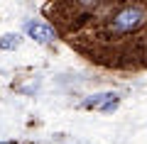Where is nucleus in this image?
Here are the masks:
<instances>
[{"label":"nucleus","instance_id":"nucleus-1","mask_svg":"<svg viewBox=\"0 0 147 144\" xmlns=\"http://www.w3.org/2000/svg\"><path fill=\"white\" fill-rule=\"evenodd\" d=\"M145 20V12L140 7H125L115 15V29L120 32H130V29H137Z\"/></svg>","mask_w":147,"mask_h":144},{"label":"nucleus","instance_id":"nucleus-2","mask_svg":"<svg viewBox=\"0 0 147 144\" xmlns=\"http://www.w3.org/2000/svg\"><path fill=\"white\" fill-rule=\"evenodd\" d=\"M84 108H100L103 113H113L118 108V95L115 93H93L84 100Z\"/></svg>","mask_w":147,"mask_h":144},{"label":"nucleus","instance_id":"nucleus-3","mask_svg":"<svg viewBox=\"0 0 147 144\" xmlns=\"http://www.w3.org/2000/svg\"><path fill=\"white\" fill-rule=\"evenodd\" d=\"M25 29H27V34L34 42H39V44H52V42L57 39V32L49 25H44V22H27Z\"/></svg>","mask_w":147,"mask_h":144},{"label":"nucleus","instance_id":"nucleus-4","mask_svg":"<svg viewBox=\"0 0 147 144\" xmlns=\"http://www.w3.org/2000/svg\"><path fill=\"white\" fill-rule=\"evenodd\" d=\"M20 46V34H5L0 39V49H17Z\"/></svg>","mask_w":147,"mask_h":144},{"label":"nucleus","instance_id":"nucleus-5","mask_svg":"<svg viewBox=\"0 0 147 144\" xmlns=\"http://www.w3.org/2000/svg\"><path fill=\"white\" fill-rule=\"evenodd\" d=\"M0 144H7V142H0Z\"/></svg>","mask_w":147,"mask_h":144}]
</instances>
